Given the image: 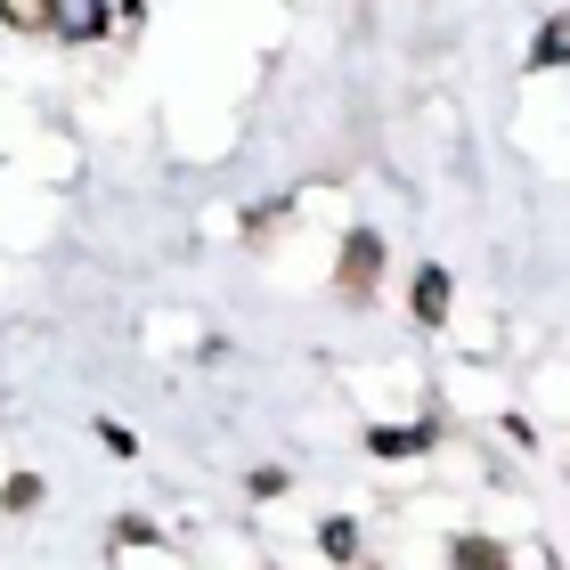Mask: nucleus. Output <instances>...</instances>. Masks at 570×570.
I'll return each mask as SVG.
<instances>
[{
    "label": "nucleus",
    "instance_id": "1",
    "mask_svg": "<svg viewBox=\"0 0 570 570\" xmlns=\"http://www.w3.org/2000/svg\"><path fill=\"white\" fill-rule=\"evenodd\" d=\"M375 277H383V237H375V228H343V253H334V302L367 309Z\"/></svg>",
    "mask_w": 570,
    "mask_h": 570
},
{
    "label": "nucleus",
    "instance_id": "2",
    "mask_svg": "<svg viewBox=\"0 0 570 570\" xmlns=\"http://www.w3.org/2000/svg\"><path fill=\"white\" fill-rule=\"evenodd\" d=\"M407 318L432 326V334L456 318V269H449V262H424L416 277H407Z\"/></svg>",
    "mask_w": 570,
    "mask_h": 570
},
{
    "label": "nucleus",
    "instance_id": "3",
    "mask_svg": "<svg viewBox=\"0 0 570 570\" xmlns=\"http://www.w3.org/2000/svg\"><path fill=\"white\" fill-rule=\"evenodd\" d=\"M449 570H513V547L498 530H449Z\"/></svg>",
    "mask_w": 570,
    "mask_h": 570
},
{
    "label": "nucleus",
    "instance_id": "4",
    "mask_svg": "<svg viewBox=\"0 0 570 570\" xmlns=\"http://www.w3.org/2000/svg\"><path fill=\"white\" fill-rule=\"evenodd\" d=\"M481 440H489V449H505V456H538V449H547V432H538L530 407H498V416L481 424Z\"/></svg>",
    "mask_w": 570,
    "mask_h": 570
},
{
    "label": "nucleus",
    "instance_id": "5",
    "mask_svg": "<svg viewBox=\"0 0 570 570\" xmlns=\"http://www.w3.org/2000/svg\"><path fill=\"white\" fill-rule=\"evenodd\" d=\"M522 66H530V73L570 66V9H562V17H538V33H530V49H522Z\"/></svg>",
    "mask_w": 570,
    "mask_h": 570
},
{
    "label": "nucleus",
    "instance_id": "6",
    "mask_svg": "<svg viewBox=\"0 0 570 570\" xmlns=\"http://www.w3.org/2000/svg\"><path fill=\"white\" fill-rule=\"evenodd\" d=\"M318 554H326V562H343V570H351V562H367V530H358L351 513H326V522H318Z\"/></svg>",
    "mask_w": 570,
    "mask_h": 570
},
{
    "label": "nucleus",
    "instance_id": "7",
    "mask_svg": "<svg viewBox=\"0 0 570 570\" xmlns=\"http://www.w3.org/2000/svg\"><path fill=\"white\" fill-rule=\"evenodd\" d=\"M285 489H294V473H285V464H262V473H245V498H253V505H277Z\"/></svg>",
    "mask_w": 570,
    "mask_h": 570
},
{
    "label": "nucleus",
    "instance_id": "8",
    "mask_svg": "<svg viewBox=\"0 0 570 570\" xmlns=\"http://www.w3.org/2000/svg\"><path fill=\"white\" fill-rule=\"evenodd\" d=\"M0 505H9V513H33V505H41V481H33V473H17V481H9V498H0Z\"/></svg>",
    "mask_w": 570,
    "mask_h": 570
},
{
    "label": "nucleus",
    "instance_id": "9",
    "mask_svg": "<svg viewBox=\"0 0 570 570\" xmlns=\"http://www.w3.org/2000/svg\"><path fill=\"white\" fill-rule=\"evenodd\" d=\"M98 440H107L115 456H139V432H131V424H98Z\"/></svg>",
    "mask_w": 570,
    "mask_h": 570
},
{
    "label": "nucleus",
    "instance_id": "10",
    "mask_svg": "<svg viewBox=\"0 0 570 570\" xmlns=\"http://www.w3.org/2000/svg\"><path fill=\"white\" fill-rule=\"evenodd\" d=\"M562 489H570V440H562Z\"/></svg>",
    "mask_w": 570,
    "mask_h": 570
},
{
    "label": "nucleus",
    "instance_id": "11",
    "mask_svg": "<svg viewBox=\"0 0 570 570\" xmlns=\"http://www.w3.org/2000/svg\"><path fill=\"white\" fill-rule=\"evenodd\" d=\"M245 570H269V562H245Z\"/></svg>",
    "mask_w": 570,
    "mask_h": 570
}]
</instances>
